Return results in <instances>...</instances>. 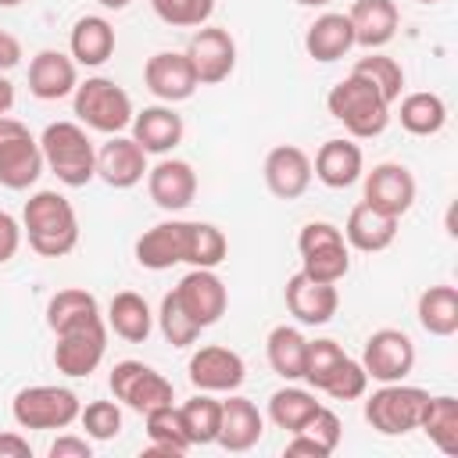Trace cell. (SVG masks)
<instances>
[{
  "mask_svg": "<svg viewBox=\"0 0 458 458\" xmlns=\"http://www.w3.org/2000/svg\"><path fill=\"white\" fill-rule=\"evenodd\" d=\"M21 233L29 236V247L43 258H64L79 243V218L64 193L39 190L25 200L21 211Z\"/></svg>",
  "mask_w": 458,
  "mask_h": 458,
  "instance_id": "cell-1",
  "label": "cell"
},
{
  "mask_svg": "<svg viewBox=\"0 0 458 458\" xmlns=\"http://www.w3.org/2000/svg\"><path fill=\"white\" fill-rule=\"evenodd\" d=\"M326 107L336 122H344V129L354 136V140H372L379 136L386 125H390V107L386 97L358 72H351L347 79H340L329 97H326Z\"/></svg>",
  "mask_w": 458,
  "mask_h": 458,
  "instance_id": "cell-2",
  "label": "cell"
},
{
  "mask_svg": "<svg viewBox=\"0 0 458 458\" xmlns=\"http://www.w3.org/2000/svg\"><path fill=\"white\" fill-rule=\"evenodd\" d=\"M43 165L64 186H86L97 175V150L79 122H50L39 136Z\"/></svg>",
  "mask_w": 458,
  "mask_h": 458,
  "instance_id": "cell-3",
  "label": "cell"
},
{
  "mask_svg": "<svg viewBox=\"0 0 458 458\" xmlns=\"http://www.w3.org/2000/svg\"><path fill=\"white\" fill-rule=\"evenodd\" d=\"M72 97H75V118L86 129H93V132L114 136V132H122V129L132 125V114H136L132 111V100H129V93L114 79L93 75V79L79 82Z\"/></svg>",
  "mask_w": 458,
  "mask_h": 458,
  "instance_id": "cell-4",
  "label": "cell"
},
{
  "mask_svg": "<svg viewBox=\"0 0 458 458\" xmlns=\"http://www.w3.org/2000/svg\"><path fill=\"white\" fill-rule=\"evenodd\" d=\"M79 394L68 386H25L14 394L11 401V415L21 429H68L72 422H79Z\"/></svg>",
  "mask_w": 458,
  "mask_h": 458,
  "instance_id": "cell-5",
  "label": "cell"
},
{
  "mask_svg": "<svg viewBox=\"0 0 458 458\" xmlns=\"http://www.w3.org/2000/svg\"><path fill=\"white\" fill-rule=\"evenodd\" d=\"M426 401H429V394L422 386H408L404 379L379 383V390H372V397L365 401V422L383 437H404V433L419 429Z\"/></svg>",
  "mask_w": 458,
  "mask_h": 458,
  "instance_id": "cell-6",
  "label": "cell"
},
{
  "mask_svg": "<svg viewBox=\"0 0 458 458\" xmlns=\"http://www.w3.org/2000/svg\"><path fill=\"white\" fill-rule=\"evenodd\" d=\"M301 272L315 283H340L351 272V250L333 222H308L297 236Z\"/></svg>",
  "mask_w": 458,
  "mask_h": 458,
  "instance_id": "cell-7",
  "label": "cell"
},
{
  "mask_svg": "<svg viewBox=\"0 0 458 458\" xmlns=\"http://www.w3.org/2000/svg\"><path fill=\"white\" fill-rule=\"evenodd\" d=\"M54 336H57V344H54L57 372H64L72 379H82V376L97 372V365L104 361V351H107V322H104V315L72 322V326L57 329Z\"/></svg>",
  "mask_w": 458,
  "mask_h": 458,
  "instance_id": "cell-8",
  "label": "cell"
},
{
  "mask_svg": "<svg viewBox=\"0 0 458 458\" xmlns=\"http://www.w3.org/2000/svg\"><path fill=\"white\" fill-rule=\"evenodd\" d=\"M43 150L29 125L11 114H0V186L29 190L43 175Z\"/></svg>",
  "mask_w": 458,
  "mask_h": 458,
  "instance_id": "cell-9",
  "label": "cell"
},
{
  "mask_svg": "<svg viewBox=\"0 0 458 458\" xmlns=\"http://www.w3.org/2000/svg\"><path fill=\"white\" fill-rule=\"evenodd\" d=\"M107 386H111L114 401L129 404V408L140 411V415H147L150 408H161V404H172V401H175L172 383H168L157 369H150V365H143V361H132V358H125V361H118V365L111 369Z\"/></svg>",
  "mask_w": 458,
  "mask_h": 458,
  "instance_id": "cell-10",
  "label": "cell"
},
{
  "mask_svg": "<svg viewBox=\"0 0 458 458\" xmlns=\"http://www.w3.org/2000/svg\"><path fill=\"white\" fill-rule=\"evenodd\" d=\"M361 369L376 383H401L415 369V344L401 329H376L365 340Z\"/></svg>",
  "mask_w": 458,
  "mask_h": 458,
  "instance_id": "cell-11",
  "label": "cell"
},
{
  "mask_svg": "<svg viewBox=\"0 0 458 458\" xmlns=\"http://www.w3.org/2000/svg\"><path fill=\"white\" fill-rule=\"evenodd\" d=\"M186 57H190L193 75H197L200 86H218L236 68V43H233V36L225 29H211V25L204 29L200 25L193 32L190 47H186Z\"/></svg>",
  "mask_w": 458,
  "mask_h": 458,
  "instance_id": "cell-12",
  "label": "cell"
},
{
  "mask_svg": "<svg viewBox=\"0 0 458 458\" xmlns=\"http://www.w3.org/2000/svg\"><path fill=\"white\" fill-rule=\"evenodd\" d=\"M175 297L182 304V311L200 326H215L222 315H225V304H229V293H225V283L215 276V268H190L179 286H175Z\"/></svg>",
  "mask_w": 458,
  "mask_h": 458,
  "instance_id": "cell-13",
  "label": "cell"
},
{
  "mask_svg": "<svg viewBox=\"0 0 458 458\" xmlns=\"http://www.w3.org/2000/svg\"><path fill=\"white\" fill-rule=\"evenodd\" d=\"M365 204L383 211V215H390V218L408 215L411 204H415V175L397 161L376 165L365 175Z\"/></svg>",
  "mask_w": 458,
  "mask_h": 458,
  "instance_id": "cell-14",
  "label": "cell"
},
{
  "mask_svg": "<svg viewBox=\"0 0 458 458\" xmlns=\"http://www.w3.org/2000/svg\"><path fill=\"white\" fill-rule=\"evenodd\" d=\"M186 376H190V383H193L197 390H204V394H233V390L247 379V365H243V358H240L236 351L211 344V347H200V351L190 358Z\"/></svg>",
  "mask_w": 458,
  "mask_h": 458,
  "instance_id": "cell-15",
  "label": "cell"
},
{
  "mask_svg": "<svg viewBox=\"0 0 458 458\" xmlns=\"http://www.w3.org/2000/svg\"><path fill=\"white\" fill-rule=\"evenodd\" d=\"M190 233H193V222H182V218L157 222L154 229H147L136 240V261L150 272H165V268L186 261L190 258Z\"/></svg>",
  "mask_w": 458,
  "mask_h": 458,
  "instance_id": "cell-16",
  "label": "cell"
},
{
  "mask_svg": "<svg viewBox=\"0 0 458 458\" xmlns=\"http://www.w3.org/2000/svg\"><path fill=\"white\" fill-rule=\"evenodd\" d=\"M143 82L147 89L165 100V104H179V100H190L197 93V75H193V64L186 54H175V50H161L154 57H147L143 64Z\"/></svg>",
  "mask_w": 458,
  "mask_h": 458,
  "instance_id": "cell-17",
  "label": "cell"
},
{
  "mask_svg": "<svg viewBox=\"0 0 458 458\" xmlns=\"http://www.w3.org/2000/svg\"><path fill=\"white\" fill-rule=\"evenodd\" d=\"M97 175L111 186V190H129L147 175V150L132 140V136H111L100 150H97Z\"/></svg>",
  "mask_w": 458,
  "mask_h": 458,
  "instance_id": "cell-18",
  "label": "cell"
},
{
  "mask_svg": "<svg viewBox=\"0 0 458 458\" xmlns=\"http://www.w3.org/2000/svg\"><path fill=\"white\" fill-rule=\"evenodd\" d=\"M286 308L304 326H326L340 308L336 283H315L304 272H293L286 279Z\"/></svg>",
  "mask_w": 458,
  "mask_h": 458,
  "instance_id": "cell-19",
  "label": "cell"
},
{
  "mask_svg": "<svg viewBox=\"0 0 458 458\" xmlns=\"http://www.w3.org/2000/svg\"><path fill=\"white\" fill-rule=\"evenodd\" d=\"M265 186L279 200H297L311 186V157L293 143L272 147L265 157Z\"/></svg>",
  "mask_w": 458,
  "mask_h": 458,
  "instance_id": "cell-20",
  "label": "cell"
},
{
  "mask_svg": "<svg viewBox=\"0 0 458 458\" xmlns=\"http://www.w3.org/2000/svg\"><path fill=\"white\" fill-rule=\"evenodd\" d=\"M147 190L161 211H182L197 197V172L179 157H165L147 168Z\"/></svg>",
  "mask_w": 458,
  "mask_h": 458,
  "instance_id": "cell-21",
  "label": "cell"
},
{
  "mask_svg": "<svg viewBox=\"0 0 458 458\" xmlns=\"http://www.w3.org/2000/svg\"><path fill=\"white\" fill-rule=\"evenodd\" d=\"M79 86V72L72 54L61 50H39L29 61V93L39 100H61L68 93H75Z\"/></svg>",
  "mask_w": 458,
  "mask_h": 458,
  "instance_id": "cell-22",
  "label": "cell"
},
{
  "mask_svg": "<svg viewBox=\"0 0 458 458\" xmlns=\"http://www.w3.org/2000/svg\"><path fill=\"white\" fill-rule=\"evenodd\" d=\"M182 114L172 111V104H154L132 114V140L147 150V154H168L182 143Z\"/></svg>",
  "mask_w": 458,
  "mask_h": 458,
  "instance_id": "cell-23",
  "label": "cell"
},
{
  "mask_svg": "<svg viewBox=\"0 0 458 458\" xmlns=\"http://www.w3.org/2000/svg\"><path fill=\"white\" fill-rule=\"evenodd\" d=\"M361 168H365V157H361V147L351 143V140H326L315 154V165H311V175L329 186V190H347L361 179Z\"/></svg>",
  "mask_w": 458,
  "mask_h": 458,
  "instance_id": "cell-24",
  "label": "cell"
},
{
  "mask_svg": "<svg viewBox=\"0 0 458 458\" xmlns=\"http://www.w3.org/2000/svg\"><path fill=\"white\" fill-rule=\"evenodd\" d=\"M351 29H354V43L365 50H379L397 36V4L394 0H354L351 11Z\"/></svg>",
  "mask_w": 458,
  "mask_h": 458,
  "instance_id": "cell-25",
  "label": "cell"
},
{
  "mask_svg": "<svg viewBox=\"0 0 458 458\" xmlns=\"http://www.w3.org/2000/svg\"><path fill=\"white\" fill-rule=\"evenodd\" d=\"M265 433V422H261V411L254 401L233 394L229 401H222V426H218V440L225 451L240 454V451H250Z\"/></svg>",
  "mask_w": 458,
  "mask_h": 458,
  "instance_id": "cell-26",
  "label": "cell"
},
{
  "mask_svg": "<svg viewBox=\"0 0 458 458\" xmlns=\"http://www.w3.org/2000/svg\"><path fill=\"white\" fill-rule=\"evenodd\" d=\"M397 222H401V218H390V215H383V211H376V208H369V204L361 200V204L351 208L347 225H344L340 233H344L347 247H354V250H361V254H376V250H386V247L394 243Z\"/></svg>",
  "mask_w": 458,
  "mask_h": 458,
  "instance_id": "cell-27",
  "label": "cell"
},
{
  "mask_svg": "<svg viewBox=\"0 0 458 458\" xmlns=\"http://www.w3.org/2000/svg\"><path fill=\"white\" fill-rule=\"evenodd\" d=\"M351 47H354L351 18H347V14H336V11L318 14V18L308 25V32H304V50H308V57H315V61H322V64L344 57Z\"/></svg>",
  "mask_w": 458,
  "mask_h": 458,
  "instance_id": "cell-28",
  "label": "cell"
},
{
  "mask_svg": "<svg viewBox=\"0 0 458 458\" xmlns=\"http://www.w3.org/2000/svg\"><path fill=\"white\" fill-rule=\"evenodd\" d=\"M68 50H72V61H75V64L100 68V64L114 54V29H111V21L100 18V14H82V18L72 25Z\"/></svg>",
  "mask_w": 458,
  "mask_h": 458,
  "instance_id": "cell-29",
  "label": "cell"
},
{
  "mask_svg": "<svg viewBox=\"0 0 458 458\" xmlns=\"http://www.w3.org/2000/svg\"><path fill=\"white\" fill-rule=\"evenodd\" d=\"M340 437H344L340 415L318 404V411H315V415H311L297 433H290L286 454H311V458H326V454H333V451H336Z\"/></svg>",
  "mask_w": 458,
  "mask_h": 458,
  "instance_id": "cell-30",
  "label": "cell"
},
{
  "mask_svg": "<svg viewBox=\"0 0 458 458\" xmlns=\"http://www.w3.org/2000/svg\"><path fill=\"white\" fill-rule=\"evenodd\" d=\"M107 329H114V336H122L129 344H143L154 329V311L140 293L122 290L107 304Z\"/></svg>",
  "mask_w": 458,
  "mask_h": 458,
  "instance_id": "cell-31",
  "label": "cell"
},
{
  "mask_svg": "<svg viewBox=\"0 0 458 458\" xmlns=\"http://www.w3.org/2000/svg\"><path fill=\"white\" fill-rule=\"evenodd\" d=\"M147 422V440H150V451L147 454H165V458H182L193 444L182 429V415L175 404H161V408H150L143 415Z\"/></svg>",
  "mask_w": 458,
  "mask_h": 458,
  "instance_id": "cell-32",
  "label": "cell"
},
{
  "mask_svg": "<svg viewBox=\"0 0 458 458\" xmlns=\"http://www.w3.org/2000/svg\"><path fill=\"white\" fill-rule=\"evenodd\" d=\"M419 326L429 336H454L458 333V290L454 286H429L419 293Z\"/></svg>",
  "mask_w": 458,
  "mask_h": 458,
  "instance_id": "cell-33",
  "label": "cell"
},
{
  "mask_svg": "<svg viewBox=\"0 0 458 458\" xmlns=\"http://www.w3.org/2000/svg\"><path fill=\"white\" fill-rule=\"evenodd\" d=\"M397 118H401V129L411 132V136H437L447 122V104L437 93L419 89V93H408L401 100Z\"/></svg>",
  "mask_w": 458,
  "mask_h": 458,
  "instance_id": "cell-34",
  "label": "cell"
},
{
  "mask_svg": "<svg viewBox=\"0 0 458 458\" xmlns=\"http://www.w3.org/2000/svg\"><path fill=\"white\" fill-rule=\"evenodd\" d=\"M419 429L437 444L444 454H458V401L451 394L429 397L419 419Z\"/></svg>",
  "mask_w": 458,
  "mask_h": 458,
  "instance_id": "cell-35",
  "label": "cell"
},
{
  "mask_svg": "<svg viewBox=\"0 0 458 458\" xmlns=\"http://www.w3.org/2000/svg\"><path fill=\"white\" fill-rule=\"evenodd\" d=\"M179 415H182V429H186V437H190L193 447H204V444H215L218 440L222 401H215L211 394L197 390L190 401L179 404Z\"/></svg>",
  "mask_w": 458,
  "mask_h": 458,
  "instance_id": "cell-36",
  "label": "cell"
},
{
  "mask_svg": "<svg viewBox=\"0 0 458 458\" xmlns=\"http://www.w3.org/2000/svg\"><path fill=\"white\" fill-rule=\"evenodd\" d=\"M265 351H268V365L276 376L283 379H301L304 372V351H308V340L301 336V329L293 326H276L265 340Z\"/></svg>",
  "mask_w": 458,
  "mask_h": 458,
  "instance_id": "cell-37",
  "label": "cell"
},
{
  "mask_svg": "<svg viewBox=\"0 0 458 458\" xmlns=\"http://www.w3.org/2000/svg\"><path fill=\"white\" fill-rule=\"evenodd\" d=\"M318 411V401L311 390H301V386H283L268 397V419L286 429V433H297L311 415Z\"/></svg>",
  "mask_w": 458,
  "mask_h": 458,
  "instance_id": "cell-38",
  "label": "cell"
},
{
  "mask_svg": "<svg viewBox=\"0 0 458 458\" xmlns=\"http://www.w3.org/2000/svg\"><path fill=\"white\" fill-rule=\"evenodd\" d=\"M100 315V304L89 290H79V286H68V290H57L50 301H47V326L57 333L72 322H82V318H93Z\"/></svg>",
  "mask_w": 458,
  "mask_h": 458,
  "instance_id": "cell-39",
  "label": "cell"
},
{
  "mask_svg": "<svg viewBox=\"0 0 458 458\" xmlns=\"http://www.w3.org/2000/svg\"><path fill=\"white\" fill-rule=\"evenodd\" d=\"M351 72H358V75H365L383 97H386V104H397L401 100V86H404V68L394 61V57H386V54H376V50H369V57H358L354 61V68Z\"/></svg>",
  "mask_w": 458,
  "mask_h": 458,
  "instance_id": "cell-40",
  "label": "cell"
},
{
  "mask_svg": "<svg viewBox=\"0 0 458 458\" xmlns=\"http://www.w3.org/2000/svg\"><path fill=\"white\" fill-rule=\"evenodd\" d=\"M344 347L336 344V340H308V351H304V372H301V379L311 386V390H322L329 379H333V372L344 365Z\"/></svg>",
  "mask_w": 458,
  "mask_h": 458,
  "instance_id": "cell-41",
  "label": "cell"
},
{
  "mask_svg": "<svg viewBox=\"0 0 458 458\" xmlns=\"http://www.w3.org/2000/svg\"><path fill=\"white\" fill-rule=\"evenodd\" d=\"M229 254V240L218 225L211 222H193V233H190V258L186 265L193 268H218Z\"/></svg>",
  "mask_w": 458,
  "mask_h": 458,
  "instance_id": "cell-42",
  "label": "cell"
},
{
  "mask_svg": "<svg viewBox=\"0 0 458 458\" xmlns=\"http://www.w3.org/2000/svg\"><path fill=\"white\" fill-rule=\"evenodd\" d=\"M157 326H161V336L172 344V347H190L197 336H200V326L182 311L175 290H168L161 297V308H157Z\"/></svg>",
  "mask_w": 458,
  "mask_h": 458,
  "instance_id": "cell-43",
  "label": "cell"
},
{
  "mask_svg": "<svg viewBox=\"0 0 458 458\" xmlns=\"http://www.w3.org/2000/svg\"><path fill=\"white\" fill-rule=\"evenodd\" d=\"M150 7L172 29H197L211 18L215 0H150Z\"/></svg>",
  "mask_w": 458,
  "mask_h": 458,
  "instance_id": "cell-44",
  "label": "cell"
},
{
  "mask_svg": "<svg viewBox=\"0 0 458 458\" xmlns=\"http://www.w3.org/2000/svg\"><path fill=\"white\" fill-rule=\"evenodd\" d=\"M79 422L89 440H114L122 433V408L114 401H89L79 411Z\"/></svg>",
  "mask_w": 458,
  "mask_h": 458,
  "instance_id": "cell-45",
  "label": "cell"
},
{
  "mask_svg": "<svg viewBox=\"0 0 458 458\" xmlns=\"http://www.w3.org/2000/svg\"><path fill=\"white\" fill-rule=\"evenodd\" d=\"M365 386H369V376H365L361 361L344 358V365L333 372V379L322 386V394H329L333 401H358L365 394Z\"/></svg>",
  "mask_w": 458,
  "mask_h": 458,
  "instance_id": "cell-46",
  "label": "cell"
},
{
  "mask_svg": "<svg viewBox=\"0 0 458 458\" xmlns=\"http://www.w3.org/2000/svg\"><path fill=\"white\" fill-rule=\"evenodd\" d=\"M18 247H21V225L7 211H0V265L11 261L18 254Z\"/></svg>",
  "mask_w": 458,
  "mask_h": 458,
  "instance_id": "cell-47",
  "label": "cell"
},
{
  "mask_svg": "<svg viewBox=\"0 0 458 458\" xmlns=\"http://www.w3.org/2000/svg\"><path fill=\"white\" fill-rule=\"evenodd\" d=\"M93 447L86 437H57L50 444V458H89Z\"/></svg>",
  "mask_w": 458,
  "mask_h": 458,
  "instance_id": "cell-48",
  "label": "cell"
},
{
  "mask_svg": "<svg viewBox=\"0 0 458 458\" xmlns=\"http://www.w3.org/2000/svg\"><path fill=\"white\" fill-rule=\"evenodd\" d=\"M0 458H32V447L21 433H0Z\"/></svg>",
  "mask_w": 458,
  "mask_h": 458,
  "instance_id": "cell-49",
  "label": "cell"
},
{
  "mask_svg": "<svg viewBox=\"0 0 458 458\" xmlns=\"http://www.w3.org/2000/svg\"><path fill=\"white\" fill-rule=\"evenodd\" d=\"M18 61H21V43L0 29V72H11Z\"/></svg>",
  "mask_w": 458,
  "mask_h": 458,
  "instance_id": "cell-50",
  "label": "cell"
},
{
  "mask_svg": "<svg viewBox=\"0 0 458 458\" xmlns=\"http://www.w3.org/2000/svg\"><path fill=\"white\" fill-rule=\"evenodd\" d=\"M11 107H14V86L0 75V114H7Z\"/></svg>",
  "mask_w": 458,
  "mask_h": 458,
  "instance_id": "cell-51",
  "label": "cell"
},
{
  "mask_svg": "<svg viewBox=\"0 0 458 458\" xmlns=\"http://www.w3.org/2000/svg\"><path fill=\"white\" fill-rule=\"evenodd\" d=\"M100 7H107V11H122V7H129V0H97Z\"/></svg>",
  "mask_w": 458,
  "mask_h": 458,
  "instance_id": "cell-52",
  "label": "cell"
},
{
  "mask_svg": "<svg viewBox=\"0 0 458 458\" xmlns=\"http://www.w3.org/2000/svg\"><path fill=\"white\" fill-rule=\"evenodd\" d=\"M301 7H326V4H333V0H297Z\"/></svg>",
  "mask_w": 458,
  "mask_h": 458,
  "instance_id": "cell-53",
  "label": "cell"
},
{
  "mask_svg": "<svg viewBox=\"0 0 458 458\" xmlns=\"http://www.w3.org/2000/svg\"><path fill=\"white\" fill-rule=\"evenodd\" d=\"M21 0H0V7H18Z\"/></svg>",
  "mask_w": 458,
  "mask_h": 458,
  "instance_id": "cell-54",
  "label": "cell"
},
{
  "mask_svg": "<svg viewBox=\"0 0 458 458\" xmlns=\"http://www.w3.org/2000/svg\"><path fill=\"white\" fill-rule=\"evenodd\" d=\"M419 4H440V0H419Z\"/></svg>",
  "mask_w": 458,
  "mask_h": 458,
  "instance_id": "cell-55",
  "label": "cell"
}]
</instances>
